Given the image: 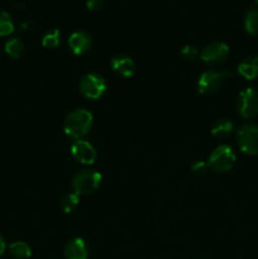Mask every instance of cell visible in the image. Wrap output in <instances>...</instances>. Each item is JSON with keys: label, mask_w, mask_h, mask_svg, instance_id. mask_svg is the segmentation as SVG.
Here are the masks:
<instances>
[{"label": "cell", "mask_w": 258, "mask_h": 259, "mask_svg": "<svg viewBox=\"0 0 258 259\" xmlns=\"http://www.w3.org/2000/svg\"><path fill=\"white\" fill-rule=\"evenodd\" d=\"M111 70L121 77H132L136 72V63L129 56L118 55L110 62Z\"/></svg>", "instance_id": "8fae6325"}, {"label": "cell", "mask_w": 258, "mask_h": 259, "mask_svg": "<svg viewBox=\"0 0 258 259\" xmlns=\"http://www.w3.org/2000/svg\"><path fill=\"white\" fill-rule=\"evenodd\" d=\"M78 202H80V200H78L77 195L73 194V192L72 194H67L61 200V209L63 210L65 214H71L78 206Z\"/></svg>", "instance_id": "d6986e66"}, {"label": "cell", "mask_w": 258, "mask_h": 259, "mask_svg": "<svg viewBox=\"0 0 258 259\" xmlns=\"http://www.w3.org/2000/svg\"><path fill=\"white\" fill-rule=\"evenodd\" d=\"M181 55L186 61H195L197 58V56H199V51H197V48L195 46L187 45L181 50Z\"/></svg>", "instance_id": "44dd1931"}, {"label": "cell", "mask_w": 258, "mask_h": 259, "mask_svg": "<svg viewBox=\"0 0 258 259\" xmlns=\"http://www.w3.org/2000/svg\"><path fill=\"white\" fill-rule=\"evenodd\" d=\"M5 249H7V244H5L4 238H3L2 235H0V258H2V255L4 254Z\"/></svg>", "instance_id": "cb8c5ba5"}, {"label": "cell", "mask_w": 258, "mask_h": 259, "mask_svg": "<svg viewBox=\"0 0 258 259\" xmlns=\"http://www.w3.org/2000/svg\"><path fill=\"white\" fill-rule=\"evenodd\" d=\"M238 72L245 80H254L258 77V56H249L238 65Z\"/></svg>", "instance_id": "4fadbf2b"}, {"label": "cell", "mask_w": 258, "mask_h": 259, "mask_svg": "<svg viewBox=\"0 0 258 259\" xmlns=\"http://www.w3.org/2000/svg\"><path fill=\"white\" fill-rule=\"evenodd\" d=\"M14 32V23L9 13L0 10V37H7Z\"/></svg>", "instance_id": "ac0fdd59"}, {"label": "cell", "mask_w": 258, "mask_h": 259, "mask_svg": "<svg viewBox=\"0 0 258 259\" xmlns=\"http://www.w3.org/2000/svg\"><path fill=\"white\" fill-rule=\"evenodd\" d=\"M229 56V47L224 42H211L202 48L200 58L206 65H220Z\"/></svg>", "instance_id": "ba28073f"}, {"label": "cell", "mask_w": 258, "mask_h": 259, "mask_svg": "<svg viewBox=\"0 0 258 259\" xmlns=\"http://www.w3.org/2000/svg\"><path fill=\"white\" fill-rule=\"evenodd\" d=\"M235 161H237V156H235L232 147L222 144V146L217 147L210 154L207 164L217 174H224V172L230 171L233 168Z\"/></svg>", "instance_id": "3957f363"}, {"label": "cell", "mask_w": 258, "mask_h": 259, "mask_svg": "<svg viewBox=\"0 0 258 259\" xmlns=\"http://www.w3.org/2000/svg\"><path fill=\"white\" fill-rule=\"evenodd\" d=\"M71 153L77 162L82 164H93L96 161V149L88 141H75L71 146Z\"/></svg>", "instance_id": "9c48e42d"}, {"label": "cell", "mask_w": 258, "mask_h": 259, "mask_svg": "<svg viewBox=\"0 0 258 259\" xmlns=\"http://www.w3.org/2000/svg\"><path fill=\"white\" fill-rule=\"evenodd\" d=\"M93 114L85 109H76L71 111L63 121V131L66 136L75 141H80L90 132L93 126Z\"/></svg>", "instance_id": "6da1fadb"}, {"label": "cell", "mask_w": 258, "mask_h": 259, "mask_svg": "<svg viewBox=\"0 0 258 259\" xmlns=\"http://www.w3.org/2000/svg\"><path fill=\"white\" fill-rule=\"evenodd\" d=\"M65 259H88L89 250L86 243L81 238H75L66 243L63 249Z\"/></svg>", "instance_id": "7c38bea8"}, {"label": "cell", "mask_w": 258, "mask_h": 259, "mask_svg": "<svg viewBox=\"0 0 258 259\" xmlns=\"http://www.w3.org/2000/svg\"><path fill=\"white\" fill-rule=\"evenodd\" d=\"M244 28L249 34H258V9H250L244 18Z\"/></svg>", "instance_id": "e0dca14e"}, {"label": "cell", "mask_w": 258, "mask_h": 259, "mask_svg": "<svg viewBox=\"0 0 258 259\" xmlns=\"http://www.w3.org/2000/svg\"><path fill=\"white\" fill-rule=\"evenodd\" d=\"M240 151L248 156H258V125L244 124L237 132Z\"/></svg>", "instance_id": "277c9868"}, {"label": "cell", "mask_w": 258, "mask_h": 259, "mask_svg": "<svg viewBox=\"0 0 258 259\" xmlns=\"http://www.w3.org/2000/svg\"><path fill=\"white\" fill-rule=\"evenodd\" d=\"M237 110L244 119H253L258 115V93L254 89L248 88L238 95Z\"/></svg>", "instance_id": "8992f818"}, {"label": "cell", "mask_w": 258, "mask_h": 259, "mask_svg": "<svg viewBox=\"0 0 258 259\" xmlns=\"http://www.w3.org/2000/svg\"><path fill=\"white\" fill-rule=\"evenodd\" d=\"M91 35L88 32L83 30H77L73 32L68 38V47H70L71 52L76 56H82L91 48Z\"/></svg>", "instance_id": "30bf717a"}, {"label": "cell", "mask_w": 258, "mask_h": 259, "mask_svg": "<svg viewBox=\"0 0 258 259\" xmlns=\"http://www.w3.org/2000/svg\"><path fill=\"white\" fill-rule=\"evenodd\" d=\"M255 3H257V4H258V0H255Z\"/></svg>", "instance_id": "d4e9b609"}, {"label": "cell", "mask_w": 258, "mask_h": 259, "mask_svg": "<svg viewBox=\"0 0 258 259\" xmlns=\"http://www.w3.org/2000/svg\"><path fill=\"white\" fill-rule=\"evenodd\" d=\"M225 76H230L229 72H219L215 70H207L201 73L197 82L199 93L202 95H211L215 94L222 86Z\"/></svg>", "instance_id": "52a82bcc"}, {"label": "cell", "mask_w": 258, "mask_h": 259, "mask_svg": "<svg viewBox=\"0 0 258 259\" xmlns=\"http://www.w3.org/2000/svg\"><path fill=\"white\" fill-rule=\"evenodd\" d=\"M104 0H88L86 2V7H88L89 10H93V12H96V10H100L103 8Z\"/></svg>", "instance_id": "603a6c76"}, {"label": "cell", "mask_w": 258, "mask_h": 259, "mask_svg": "<svg viewBox=\"0 0 258 259\" xmlns=\"http://www.w3.org/2000/svg\"><path fill=\"white\" fill-rule=\"evenodd\" d=\"M78 89L81 95L85 96L86 99L98 100L106 91L105 78L99 73H88L81 78Z\"/></svg>", "instance_id": "5b68a950"}, {"label": "cell", "mask_w": 258, "mask_h": 259, "mask_svg": "<svg viewBox=\"0 0 258 259\" xmlns=\"http://www.w3.org/2000/svg\"><path fill=\"white\" fill-rule=\"evenodd\" d=\"M207 167H209L207 163H205L202 161H197L192 164V172L196 175H204L207 171Z\"/></svg>", "instance_id": "7402d4cb"}, {"label": "cell", "mask_w": 258, "mask_h": 259, "mask_svg": "<svg viewBox=\"0 0 258 259\" xmlns=\"http://www.w3.org/2000/svg\"><path fill=\"white\" fill-rule=\"evenodd\" d=\"M60 38H61V33L58 29H55L52 30V32L46 33L42 38L43 47L48 48V50H53V48L58 47V45H60Z\"/></svg>", "instance_id": "ffe728a7"}, {"label": "cell", "mask_w": 258, "mask_h": 259, "mask_svg": "<svg viewBox=\"0 0 258 259\" xmlns=\"http://www.w3.org/2000/svg\"><path fill=\"white\" fill-rule=\"evenodd\" d=\"M233 131H234V125L228 119H218L211 126L212 137L219 139L228 138L233 133Z\"/></svg>", "instance_id": "5bb4252c"}, {"label": "cell", "mask_w": 258, "mask_h": 259, "mask_svg": "<svg viewBox=\"0 0 258 259\" xmlns=\"http://www.w3.org/2000/svg\"><path fill=\"white\" fill-rule=\"evenodd\" d=\"M9 253L14 259H29L32 255L30 247L24 242H14L9 245Z\"/></svg>", "instance_id": "2e32d148"}, {"label": "cell", "mask_w": 258, "mask_h": 259, "mask_svg": "<svg viewBox=\"0 0 258 259\" xmlns=\"http://www.w3.org/2000/svg\"><path fill=\"white\" fill-rule=\"evenodd\" d=\"M24 51L25 46L23 43V40L19 39V38H12V39H9L5 43V52H7V55L9 57L14 58V60L22 57Z\"/></svg>", "instance_id": "9a60e30c"}, {"label": "cell", "mask_w": 258, "mask_h": 259, "mask_svg": "<svg viewBox=\"0 0 258 259\" xmlns=\"http://www.w3.org/2000/svg\"><path fill=\"white\" fill-rule=\"evenodd\" d=\"M101 175L94 169H82L73 176L71 181L73 194L77 196H88L98 191L101 184Z\"/></svg>", "instance_id": "7a4b0ae2"}]
</instances>
